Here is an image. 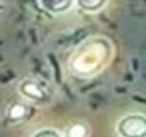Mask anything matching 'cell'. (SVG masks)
<instances>
[{
  "label": "cell",
  "instance_id": "6da1fadb",
  "mask_svg": "<svg viewBox=\"0 0 146 137\" xmlns=\"http://www.w3.org/2000/svg\"><path fill=\"white\" fill-rule=\"evenodd\" d=\"M111 54L112 47L107 39H88L72 56V70L79 76H91L107 65L111 59Z\"/></svg>",
  "mask_w": 146,
  "mask_h": 137
},
{
  "label": "cell",
  "instance_id": "7a4b0ae2",
  "mask_svg": "<svg viewBox=\"0 0 146 137\" xmlns=\"http://www.w3.org/2000/svg\"><path fill=\"white\" fill-rule=\"evenodd\" d=\"M117 134L119 137H145L146 120L145 115L138 113L128 114L117 122Z\"/></svg>",
  "mask_w": 146,
  "mask_h": 137
},
{
  "label": "cell",
  "instance_id": "5b68a950",
  "mask_svg": "<svg viewBox=\"0 0 146 137\" xmlns=\"http://www.w3.org/2000/svg\"><path fill=\"white\" fill-rule=\"evenodd\" d=\"M106 1H101V0H83V1H78V5L83 9V10H86L89 12H96L98 10H100L101 7L105 6Z\"/></svg>",
  "mask_w": 146,
  "mask_h": 137
},
{
  "label": "cell",
  "instance_id": "ba28073f",
  "mask_svg": "<svg viewBox=\"0 0 146 137\" xmlns=\"http://www.w3.org/2000/svg\"><path fill=\"white\" fill-rule=\"evenodd\" d=\"M32 137H62V135L54 129H42L34 132Z\"/></svg>",
  "mask_w": 146,
  "mask_h": 137
},
{
  "label": "cell",
  "instance_id": "8992f818",
  "mask_svg": "<svg viewBox=\"0 0 146 137\" xmlns=\"http://www.w3.org/2000/svg\"><path fill=\"white\" fill-rule=\"evenodd\" d=\"M26 114V107L22 105L20 103H16L9 109V119H11L13 121H17V120H21L23 119Z\"/></svg>",
  "mask_w": 146,
  "mask_h": 137
},
{
  "label": "cell",
  "instance_id": "3957f363",
  "mask_svg": "<svg viewBox=\"0 0 146 137\" xmlns=\"http://www.w3.org/2000/svg\"><path fill=\"white\" fill-rule=\"evenodd\" d=\"M20 91L22 95L32 100H42L44 98V92L36 82L32 80H26L21 83Z\"/></svg>",
  "mask_w": 146,
  "mask_h": 137
},
{
  "label": "cell",
  "instance_id": "52a82bcc",
  "mask_svg": "<svg viewBox=\"0 0 146 137\" xmlns=\"http://www.w3.org/2000/svg\"><path fill=\"white\" fill-rule=\"evenodd\" d=\"M66 137H86V127L83 124H74L66 131Z\"/></svg>",
  "mask_w": 146,
  "mask_h": 137
},
{
  "label": "cell",
  "instance_id": "277c9868",
  "mask_svg": "<svg viewBox=\"0 0 146 137\" xmlns=\"http://www.w3.org/2000/svg\"><path fill=\"white\" fill-rule=\"evenodd\" d=\"M40 5L52 13H61L67 11L72 6V1H70V0H57V1L44 0V1H40Z\"/></svg>",
  "mask_w": 146,
  "mask_h": 137
}]
</instances>
